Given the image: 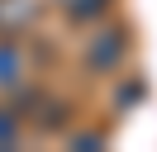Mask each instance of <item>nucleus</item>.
Listing matches in <instances>:
<instances>
[{
	"mask_svg": "<svg viewBox=\"0 0 157 152\" xmlns=\"http://www.w3.org/2000/svg\"><path fill=\"white\" fill-rule=\"evenodd\" d=\"M124 57V28H100L86 43V66L90 71H114Z\"/></svg>",
	"mask_w": 157,
	"mask_h": 152,
	"instance_id": "obj_1",
	"label": "nucleus"
},
{
	"mask_svg": "<svg viewBox=\"0 0 157 152\" xmlns=\"http://www.w3.org/2000/svg\"><path fill=\"white\" fill-rule=\"evenodd\" d=\"M19 104H24V119L43 124V128H62V124H67V109H62L52 95H43V90H29Z\"/></svg>",
	"mask_w": 157,
	"mask_h": 152,
	"instance_id": "obj_2",
	"label": "nucleus"
},
{
	"mask_svg": "<svg viewBox=\"0 0 157 152\" xmlns=\"http://www.w3.org/2000/svg\"><path fill=\"white\" fill-rule=\"evenodd\" d=\"M38 14V0H0V33H24Z\"/></svg>",
	"mask_w": 157,
	"mask_h": 152,
	"instance_id": "obj_3",
	"label": "nucleus"
},
{
	"mask_svg": "<svg viewBox=\"0 0 157 152\" xmlns=\"http://www.w3.org/2000/svg\"><path fill=\"white\" fill-rule=\"evenodd\" d=\"M19 71H24L19 48H14V43H0V86H14V81H19Z\"/></svg>",
	"mask_w": 157,
	"mask_h": 152,
	"instance_id": "obj_4",
	"label": "nucleus"
},
{
	"mask_svg": "<svg viewBox=\"0 0 157 152\" xmlns=\"http://www.w3.org/2000/svg\"><path fill=\"white\" fill-rule=\"evenodd\" d=\"M105 5H109V0H71V5H62V10H67V14L76 19V24H86V19H95Z\"/></svg>",
	"mask_w": 157,
	"mask_h": 152,
	"instance_id": "obj_5",
	"label": "nucleus"
},
{
	"mask_svg": "<svg viewBox=\"0 0 157 152\" xmlns=\"http://www.w3.org/2000/svg\"><path fill=\"white\" fill-rule=\"evenodd\" d=\"M10 142H14V114L0 109V147H10Z\"/></svg>",
	"mask_w": 157,
	"mask_h": 152,
	"instance_id": "obj_6",
	"label": "nucleus"
},
{
	"mask_svg": "<svg viewBox=\"0 0 157 152\" xmlns=\"http://www.w3.org/2000/svg\"><path fill=\"white\" fill-rule=\"evenodd\" d=\"M76 147H86V152H95V147H100V133H86V138H76Z\"/></svg>",
	"mask_w": 157,
	"mask_h": 152,
	"instance_id": "obj_7",
	"label": "nucleus"
},
{
	"mask_svg": "<svg viewBox=\"0 0 157 152\" xmlns=\"http://www.w3.org/2000/svg\"><path fill=\"white\" fill-rule=\"evenodd\" d=\"M57 5H71V0H57Z\"/></svg>",
	"mask_w": 157,
	"mask_h": 152,
	"instance_id": "obj_8",
	"label": "nucleus"
}]
</instances>
